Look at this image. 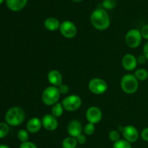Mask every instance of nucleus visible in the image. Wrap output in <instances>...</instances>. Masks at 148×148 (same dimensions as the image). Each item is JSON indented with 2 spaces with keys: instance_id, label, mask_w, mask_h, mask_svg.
I'll return each mask as SVG.
<instances>
[{
  "instance_id": "obj_2",
  "label": "nucleus",
  "mask_w": 148,
  "mask_h": 148,
  "mask_svg": "<svg viewBox=\"0 0 148 148\" xmlns=\"http://www.w3.org/2000/svg\"><path fill=\"white\" fill-rule=\"evenodd\" d=\"M25 118V113L22 107L18 106L12 107L5 114L6 123L10 126H17L23 123Z\"/></svg>"
},
{
  "instance_id": "obj_15",
  "label": "nucleus",
  "mask_w": 148,
  "mask_h": 148,
  "mask_svg": "<svg viewBox=\"0 0 148 148\" xmlns=\"http://www.w3.org/2000/svg\"><path fill=\"white\" fill-rule=\"evenodd\" d=\"M47 79L51 86H59L63 84V76L57 70H51L47 75Z\"/></svg>"
},
{
  "instance_id": "obj_36",
  "label": "nucleus",
  "mask_w": 148,
  "mask_h": 148,
  "mask_svg": "<svg viewBox=\"0 0 148 148\" xmlns=\"http://www.w3.org/2000/svg\"><path fill=\"white\" fill-rule=\"evenodd\" d=\"M4 0H0V4H2V3L4 2Z\"/></svg>"
},
{
  "instance_id": "obj_20",
  "label": "nucleus",
  "mask_w": 148,
  "mask_h": 148,
  "mask_svg": "<svg viewBox=\"0 0 148 148\" xmlns=\"http://www.w3.org/2000/svg\"><path fill=\"white\" fill-rule=\"evenodd\" d=\"M134 75L140 81H144L148 78V71L145 68H139L134 72Z\"/></svg>"
},
{
  "instance_id": "obj_6",
  "label": "nucleus",
  "mask_w": 148,
  "mask_h": 148,
  "mask_svg": "<svg viewBox=\"0 0 148 148\" xmlns=\"http://www.w3.org/2000/svg\"><path fill=\"white\" fill-rule=\"evenodd\" d=\"M62 104L66 111H76L82 105V99L77 94H70L63 99Z\"/></svg>"
},
{
  "instance_id": "obj_1",
  "label": "nucleus",
  "mask_w": 148,
  "mask_h": 148,
  "mask_svg": "<svg viewBox=\"0 0 148 148\" xmlns=\"http://www.w3.org/2000/svg\"><path fill=\"white\" fill-rule=\"evenodd\" d=\"M90 20L94 28L101 31L108 29L111 24L109 15L103 8L95 9L91 13Z\"/></svg>"
},
{
  "instance_id": "obj_31",
  "label": "nucleus",
  "mask_w": 148,
  "mask_h": 148,
  "mask_svg": "<svg viewBox=\"0 0 148 148\" xmlns=\"http://www.w3.org/2000/svg\"><path fill=\"white\" fill-rule=\"evenodd\" d=\"M140 136H141V138L143 140L145 141V142H148V126L142 130Z\"/></svg>"
},
{
  "instance_id": "obj_18",
  "label": "nucleus",
  "mask_w": 148,
  "mask_h": 148,
  "mask_svg": "<svg viewBox=\"0 0 148 148\" xmlns=\"http://www.w3.org/2000/svg\"><path fill=\"white\" fill-rule=\"evenodd\" d=\"M77 144L76 138L69 136L62 141V145L63 148H76Z\"/></svg>"
},
{
  "instance_id": "obj_14",
  "label": "nucleus",
  "mask_w": 148,
  "mask_h": 148,
  "mask_svg": "<svg viewBox=\"0 0 148 148\" xmlns=\"http://www.w3.org/2000/svg\"><path fill=\"white\" fill-rule=\"evenodd\" d=\"M42 126L41 119L38 117H33L29 119L26 124V129L30 133H36L40 131Z\"/></svg>"
},
{
  "instance_id": "obj_9",
  "label": "nucleus",
  "mask_w": 148,
  "mask_h": 148,
  "mask_svg": "<svg viewBox=\"0 0 148 148\" xmlns=\"http://www.w3.org/2000/svg\"><path fill=\"white\" fill-rule=\"evenodd\" d=\"M59 31L64 37L66 39H72L77 33V26L71 20H64L61 23Z\"/></svg>"
},
{
  "instance_id": "obj_12",
  "label": "nucleus",
  "mask_w": 148,
  "mask_h": 148,
  "mask_svg": "<svg viewBox=\"0 0 148 148\" xmlns=\"http://www.w3.org/2000/svg\"><path fill=\"white\" fill-rule=\"evenodd\" d=\"M122 66L126 71H134L137 68L138 62H137V57L134 55L132 54H127L124 55L121 59Z\"/></svg>"
},
{
  "instance_id": "obj_22",
  "label": "nucleus",
  "mask_w": 148,
  "mask_h": 148,
  "mask_svg": "<svg viewBox=\"0 0 148 148\" xmlns=\"http://www.w3.org/2000/svg\"><path fill=\"white\" fill-rule=\"evenodd\" d=\"M10 132V126L7 123L0 122V139L6 137Z\"/></svg>"
},
{
  "instance_id": "obj_17",
  "label": "nucleus",
  "mask_w": 148,
  "mask_h": 148,
  "mask_svg": "<svg viewBox=\"0 0 148 148\" xmlns=\"http://www.w3.org/2000/svg\"><path fill=\"white\" fill-rule=\"evenodd\" d=\"M61 23L57 18L53 17H49L46 18L43 22V26L50 31H56V30H59Z\"/></svg>"
},
{
  "instance_id": "obj_30",
  "label": "nucleus",
  "mask_w": 148,
  "mask_h": 148,
  "mask_svg": "<svg viewBox=\"0 0 148 148\" xmlns=\"http://www.w3.org/2000/svg\"><path fill=\"white\" fill-rule=\"evenodd\" d=\"M140 31H141V34L143 39L148 41V24L145 25L144 26H143Z\"/></svg>"
},
{
  "instance_id": "obj_33",
  "label": "nucleus",
  "mask_w": 148,
  "mask_h": 148,
  "mask_svg": "<svg viewBox=\"0 0 148 148\" xmlns=\"http://www.w3.org/2000/svg\"><path fill=\"white\" fill-rule=\"evenodd\" d=\"M143 55L145 56L148 60V41H147V42L145 44L144 46H143Z\"/></svg>"
},
{
  "instance_id": "obj_19",
  "label": "nucleus",
  "mask_w": 148,
  "mask_h": 148,
  "mask_svg": "<svg viewBox=\"0 0 148 148\" xmlns=\"http://www.w3.org/2000/svg\"><path fill=\"white\" fill-rule=\"evenodd\" d=\"M64 110V108L62 102H58L57 103H56V104L52 106L51 114L58 118L61 117L63 115Z\"/></svg>"
},
{
  "instance_id": "obj_35",
  "label": "nucleus",
  "mask_w": 148,
  "mask_h": 148,
  "mask_svg": "<svg viewBox=\"0 0 148 148\" xmlns=\"http://www.w3.org/2000/svg\"><path fill=\"white\" fill-rule=\"evenodd\" d=\"M72 1H74V2H76V3H79V2H81V1H82V0H72Z\"/></svg>"
},
{
  "instance_id": "obj_3",
  "label": "nucleus",
  "mask_w": 148,
  "mask_h": 148,
  "mask_svg": "<svg viewBox=\"0 0 148 148\" xmlns=\"http://www.w3.org/2000/svg\"><path fill=\"white\" fill-rule=\"evenodd\" d=\"M121 88L124 93L134 94L139 89V81L134 74H127L121 78Z\"/></svg>"
},
{
  "instance_id": "obj_7",
  "label": "nucleus",
  "mask_w": 148,
  "mask_h": 148,
  "mask_svg": "<svg viewBox=\"0 0 148 148\" xmlns=\"http://www.w3.org/2000/svg\"><path fill=\"white\" fill-rule=\"evenodd\" d=\"M90 91L94 94H103L108 90V84L105 80L100 78H93L88 83Z\"/></svg>"
},
{
  "instance_id": "obj_11",
  "label": "nucleus",
  "mask_w": 148,
  "mask_h": 148,
  "mask_svg": "<svg viewBox=\"0 0 148 148\" xmlns=\"http://www.w3.org/2000/svg\"><path fill=\"white\" fill-rule=\"evenodd\" d=\"M41 122L43 127L47 131H55L59 126V122L57 120V118L53 116L51 113L44 115L42 117Z\"/></svg>"
},
{
  "instance_id": "obj_10",
  "label": "nucleus",
  "mask_w": 148,
  "mask_h": 148,
  "mask_svg": "<svg viewBox=\"0 0 148 148\" xmlns=\"http://www.w3.org/2000/svg\"><path fill=\"white\" fill-rule=\"evenodd\" d=\"M85 117L89 123L97 124L102 120L103 113L101 109L96 106H91L86 110Z\"/></svg>"
},
{
  "instance_id": "obj_8",
  "label": "nucleus",
  "mask_w": 148,
  "mask_h": 148,
  "mask_svg": "<svg viewBox=\"0 0 148 148\" xmlns=\"http://www.w3.org/2000/svg\"><path fill=\"white\" fill-rule=\"evenodd\" d=\"M119 131L121 132L124 139L130 143L136 142L139 139L140 133L135 126L132 125H127L125 126H119Z\"/></svg>"
},
{
  "instance_id": "obj_34",
  "label": "nucleus",
  "mask_w": 148,
  "mask_h": 148,
  "mask_svg": "<svg viewBox=\"0 0 148 148\" xmlns=\"http://www.w3.org/2000/svg\"><path fill=\"white\" fill-rule=\"evenodd\" d=\"M0 148H10V147H9L7 145H3V144H0Z\"/></svg>"
},
{
  "instance_id": "obj_32",
  "label": "nucleus",
  "mask_w": 148,
  "mask_h": 148,
  "mask_svg": "<svg viewBox=\"0 0 148 148\" xmlns=\"http://www.w3.org/2000/svg\"><path fill=\"white\" fill-rule=\"evenodd\" d=\"M137 62H138V64H141V65L145 64L147 61V58L145 57V56L143 54V55H139L138 57H137Z\"/></svg>"
},
{
  "instance_id": "obj_24",
  "label": "nucleus",
  "mask_w": 148,
  "mask_h": 148,
  "mask_svg": "<svg viewBox=\"0 0 148 148\" xmlns=\"http://www.w3.org/2000/svg\"><path fill=\"white\" fill-rule=\"evenodd\" d=\"M83 131L85 135H88V136H91V135H92L95 131V124L88 122V123L84 126Z\"/></svg>"
},
{
  "instance_id": "obj_13",
  "label": "nucleus",
  "mask_w": 148,
  "mask_h": 148,
  "mask_svg": "<svg viewBox=\"0 0 148 148\" xmlns=\"http://www.w3.org/2000/svg\"><path fill=\"white\" fill-rule=\"evenodd\" d=\"M83 131L82 123L78 120L74 119V120H70L67 126V132L70 136L76 138L79 134L82 133Z\"/></svg>"
},
{
  "instance_id": "obj_28",
  "label": "nucleus",
  "mask_w": 148,
  "mask_h": 148,
  "mask_svg": "<svg viewBox=\"0 0 148 148\" xmlns=\"http://www.w3.org/2000/svg\"><path fill=\"white\" fill-rule=\"evenodd\" d=\"M58 89H59V91L61 94H66L69 91V86L65 84H61L60 86H58Z\"/></svg>"
},
{
  "instance_id": "obj_29",
  "label": "nucleus",
  "mask_w": 148,
  "mask_h": 148,
  "mask_svg": "<svg viewBox=\"0 0 148 148\" xmlns=\"http://www.w3.org/2000/svg\"><path fill=\"white\" fill-rule=\"evenodd\" d=\"M76 139L77 143L79 144V145H84L87 142L86 136H85V134H83V133H80V134L78 135L76 137Z\"/></svg>"
},
{
  "instance_id": "obj_4",
  "label": "nucleus",
  "mask_w": 148,
  "mask_h": 148,
  "mask_svg": "<svg viewBox=\"0 0 148 148\" xmlns=\"http://www.w3.org/2000/svg\"><path fill=\"white\" fill-rule=\"evenodd\" d=\"M61 94L57 86H49L42 92L41 99L43 104L48 106H53L59 102Z\"/></svg>"
},
{
  "instance_id": "obj_27",
  "label": "nucleus",
  "mask_w": 148,
  "mask_h": 148,
  "mask_svg": "<svg viewBox=\"0 0 148 148\" xmlns=\"http://www.w3.org/2000/svg\"><path fill=\"white\" fill-rule=\"evenodd\" d=\"M19 148H38L37 145L33 142H30V141H27L25 142H21L20 145V147Z\"/></svg>"
},
{
  "instance_id": "obj_25",
  "label": "nucleus",
  "mask_w": 148,
  "mask_h": 148,
  "mask_svg": "<svg viewBox=\"0 0 148 148\" xmlns=\"http://www.w3.org/2000/svg\"><path fill=\"white\" fill-rule=\"evenodd\" d=\"M116 0H103L102 7L104 10H113L116 7Z\"/></svg>"
},
{
  "instance_id": "obj_26",
  "label": "nucleus",
  "mask_w": 148,
  "mask_h": 148,
  "mask_svg": "<svg viewBox=\"0 0 148 148\" xmlns=\"http://www.w3.org/2000/svg\"><path fill=\"white\" fill-rule=\"evenodd\" d=\"M120 131L118 130H111L108 133V138L113 142H115L120 139Z\"/></svg>"
},
{
  "instance_id": "obj_23",
  "label": "nucleus",
  "mask_w": 148,
  "mask_h": 148,
  "mask_svg": "<svg viewBox=\"0 0 148 148\" xmlns=\"http://www.w3.org/2000/svg\"><path fill=\"white\" fill-rule=\"evenodd\" d=\"M17 136L20 142H27L29 139V132L27 131V129H20L17 132Z\"/></svg>"
},
{
  "instance_id": "obj_16",
  "label": "nucleus",
  "mask_w": 148,
  "mask_h": 148,
  "mask_svg": "<svg viewBox=\"0 0 148 148\" xmlns=\"http://www.w3.org/2000/svg\"><path fill=\"white\" fill-rule=\"evenodd\" d=\"M27 0H6L7 7L11 11L19 12L26 6Z\"/></svg>"
},
{
  "instance_id": "obj_21",
  "label": "nucleus",
  "mask_w": 148,
  "mask_h": 148,
  "mask_svg": "<svg viewBox=\"0 0 148 148\" xmlns=\"http://www.w3.org/2000/svg\"><path fill=\"white\" fill-rule=\"evenodd\" d=\"M113 148H132V143L129 142L124 139H120L116 142H114Z\"/></svg>"
},
{
  "instance_id": "obj_5",
  "label": "nucleus",
  "mask_w": 148,
  "mask_h": 148,
  "mask_svg": "<svg viewBox=\"0 0 148 148\" xmlns=\"http://www.w3.org/2000/svg\"><path fill=\"white\" fill-rule=\"evenodd\" d=\"M141 31L137 28L130 29L125 36V42L127 46L132 49L137 48L142 43L143 40Z\"/></svg>"
}]
</instances>
